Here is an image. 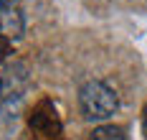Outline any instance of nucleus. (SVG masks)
<instances>
[{"label": "nucleus", "mask_w": 147, "mask_h": 140, "mask_svg": "<svg viewBox=\"0 0 147 140\" xmlns=\"http://www.w3.org/2000/svg\"><path fill=\"white\" fill-rule=\"evenodd\" d=\"M79 107H81L84 120L102 122V120H109L117 112L119 99H117V92L109 84H104L99 79H91L79 89Z\"/></svg>", "instance_id": "nucleus-1"}, {"label": "nucleus", "mask_w": 147, "mask_h": 140, "mask_svg": "<svg viewBox=\"0 0 147 140\" xmlns=\"http://www.w3.org/2000/svg\"><path fill=\"white\" fill-rule=\"evenodd\" d=\"M28 89V66L26 64H13L3 71L0 77V102L3 107L18 109Z\"/></svg>", "instance_id": "nucleus-2"}, {"label": "nucleus", "mask_w": 147, "mask_h": 140, "mask_svg": "<svg viewBox=\"0 0 147 140\" xmlns=\"http://www.w3.org/2000/svg\"><path fill=\"white\" fill-rule=\"evenodd\" d=\"M28 122L38 135H46V138H56L61 133V117H59V112H56V107H53V102H48V99L38 102L33 107Z\"/></svg>", "instance_id": "nucleus-3"}, {"label": "nucleus", "mask_w": 147, "mask_h": 140, "mask_svg": "<svg viewBox=\"0 0 147 140\" xmlns=\"http://www.w3.org/2000/svg\"><path fill=\"white\" fill-rule=\"evenodd\" d=\"M26 33V18L18 8L0 10V38L5 41H18Z\"/></svg>", "instance_id": "nucleus-4"}, {"label": "nucleus", "mask_w": 147, "mask_h": 140, "mask_svg": "<svg viewBox=\"0 0 147 140\" xmlns=\"http://www.w3.org/2000/svg\"><path fill=\"white\" fill-rule=\"evenodd\" d=\"M89 140H124V130L117 125H102L89 135Z\"/></svg>", "instance_id": "nucleus-5"}, {"label": "nucleus", "mask_w": 147, "mask_h": 140, "mask_svg": "<svg viewBox=\"0 0 147 140\" xmlns=\"http://www.w3.org/2000/svg\"><path fill=\"white\" fill-rule=\"evenodd\" d=\"M8 56H10V41L0 38V61H5Z\"/></svg>", "instance_id": "nucleus-6"}, {"label": "nucleus", "mask_w": 147, "mask_h": 140, "mask_svg": "<svg viewBox=\"0 0 147 140\" xmlns=\"http://www.w3.org/2000/svg\"><path fill=\"white\" fill-rule=\"evenodd\" d=\"M20 0H0V10H8V8H18Z\"/></svg>", "instance_id": "nucleus-7"}, {"label": "nucleus", "mask_w": 147, "mask_h": 140, "mask_svg": "<svg viewBox=\"0 0 147 140\" xmlns=\"http://www.w3.org/2000/svg\"><path fill=\"white\" fill-rule=\"evenodd\" d=\"M142 130H145V135H147V105L142 109Z\"/></svg>", "instance_id": "nucleus-8"}]
</instances>
